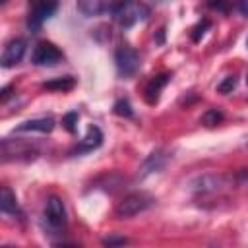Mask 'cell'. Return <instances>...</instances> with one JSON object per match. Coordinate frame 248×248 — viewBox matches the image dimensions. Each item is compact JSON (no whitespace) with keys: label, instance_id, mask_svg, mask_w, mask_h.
<instances>
[{"label":"cell","instance_id":"obj_21","mask_svg":"<svg viewBox=\"0 0 248 248\" xmlns=\"http://www.w3.org/2000/svg\"><path fill=\"white\" fill-rule=\"evenodd\" d=\"M209 6L211 8H217L221 12H227V0H209Z\"/></svg>","mask_w":248,"mask_h":248},{"label":"cell","instance_id":"obj_22","mask_svg":"<svg viewBox=\"0 0 248 248\" xmlns=\"http://www.w3.org/2000/svg\"><path fill=\"white\" fill-rule=\"evenodd\" d=\"M128 240L124 238V236H120V238H105L103 240V244H107V246H114V244H126Z\"/></svg>","mask_w":248,"mask_h":248},{"label":"cell","instance_id":"obj_3","mask_svg":"<svg viewBox=\"0 0 248 248\" xmlns=\"http://www.w3.org/2000/svg\"><path fill=\"white\" fill-rule=\"evenodd\" d=\"M112 16H114V19L120 27H132L138 21H143L149 16V8L140 0H128Z\"/></svg>","mask_w":248,"mask_h":248},{"label":"cell","instance_id":"obj_20","mask_svg":"<svg viewBox=\"0 0 248 248\" xmlns=\"http://www.w3.org/2000/svg\"><path fill=\"white\" fill-rule=\"evenodd\" d=\"M207 27H209V21H207V19H203V23H200V25L194 29V35H192V39H194V41H200V37L205 33L203 29H207Z\"/></svg>","mask_w":248,"mask_h":248},{"label":"cell","instance_id":"obj_4","mask_svg":"<svg viewBox=\"0 0 248 248\" xmlns=\"http://www.w3.org/2000/svg\"><path fill=\"white\" fill-rule=\"evenodd\" d=\"M58 0H29V14H27V27L29 31L37 33L41 25L56 12Z\"/></svg>","mask_w":248,"mask_h":248},{"label":"cell","instance_id":"obj_15","mask_svg":"<svg viewBox=\"0 0 248 248\" xmlns=\"http://www.w3.org/2000/svg\"><path fill=\"white\" fill-rule=\"evenodd\" d=\"M74 85H76V79H74L72 76H64V78H56V79L45 81V83H43V89L58 91V93H66V91L74 89Z\"/></svg>","mask_w":248,"mask_h":248},{"label":"cell","instance_id":"obj_12","mask_svg":"<svg viewBox=\"0 0 248 248\" xmlns=\"http://www.w3.org/2000/svg\"><path fill=\"white\" fill-rule=\"evenodd\" d=\"M52 128H54V120L50 116H43V118H33V120L21 122L16 128V132H43V134H46Z\"/></svg>","mask_w":248,"mask_h":248},{"label":"cell","instance_id":"obj_14","mask_svg":"<svg viewBox=\"0 0 248 248\" xmlns=\"http://www.w3.org/2000/svg\"><path fill=\"white\" fill-rule=\"evenodd\" d=\"M0 209L8 215H21L19 213V207H17V200L16 196L12 194V190L8 186L2 188V198H0Z\"/></svg>","mask_w":248,"mask_h":248},{"label":"cell","instance_id":"obj_8","mask_svg":"<svg viewBox=\"0 0 248 248\" xmlns=\"http://www.w3.org/2000/svg\"><path fill=\"white\" fill-rule=\"evenodd\" d=\"M128 0H78V10L87 16H101V14H114L122 4H126Z\"/></svg>","mask_w":248,"mask_h":248},{"label":"cell","instance_id":"obj_7","mask_svg":"<svg viewBox=\"0 0 248 248\" xmlns=\"http://www.w3.org/2000/svg\"><path fill=\"white\" fill-rule=\"evenodd\" d=\"M62 58H64L62 50L56 45L48 43V41L37 43V46H35V50L31 54V62L35 66H54V64L62 62Z\"/></svg>","mask_w":248,"mask_h":248},{"label":"cell","instance_id":"obj_9","mask_svg":"<svg viewBox=\"0 0 248 248\" xmlns=\"http://www.w3.org/2000/svg\"><path fill=\"white\" fill-rule=\"evenodd\" d=\"M23 54H25V43H23L21 39L10 41V43L4 46V52H2V58H0L2 68H12V66H16L17 62H21Z\"/></svg>","mask_w":248,"mask_h":248},{"label":"cell","instance_id":"obj_19","mask_svg":"<svg viewBox=\"0 0 248 248\" xmlns=\"http://www.w3.org/2000/svg\"><path fill=\"white\" fill-rule=\"evenodd\" d=\"M234 87H236V78H234V76L225 78V81H221V83L217 85V89H219L221 93H229V91H232Z\"/></svg>","mask_w":248,"mask_h":248},{"label":"cell","instance_id":"obj_2","mask_svg":"<svg viewBox=\"0 0 248 248\" xmlns=\"http://www.w3.org/2000/svg\"><path fill=\"white\" fill-rule=\"evenodd\" d=\"M153 205V198L145 192H132L128 196H124L118 205H116V217L118 219H128V217H134L141 211H145L147 207Z\"/></svg>","mask_w":248,"mask_h":248},{"label":"cell","instance_id":"obj_24","mask_svg":"<svg viewBox=\"0 0 248 248\" xmlns=\"http://www.w3.org/2000/svg\"><path fill=\"white\" fill-rule=\"evenodd\" d=\"M6 2H8V0H0V4H6Z\"/></svg>","mask_w":248,"mask_h":248},{"label":"cell","instance_id":"obj_5","mask_svg":"<svg viewBox=\"0 0 248 248\" xmlns=\"http://www.w3.org/2000/svg\"><path fill=\"white\" fill-rule=\"evenodd\" d=\"M114 64L122 78H134L140 70V54L130 46H120L114 52Z\"/></svg>","mask_w":248,"mask_h":248},{"label":"cell","instance_id":"obj_10","mask_svg":"<svg viewBox=\"0 0 248 248\" xmlns=\"http://www.w3.org/2000/svg\"><path fill=\"white\" fill-rule=\"evenodd\" d=\"M169 79H170L169 74H157V76H153L149 79V83L145 85V101L149 105H155L159 101V95L165 89V85L169 83Z\"/></svg>","mask_w":248,"mask_h":248},{"label":"cell","instance_id":"obj_17","mask_svg":"<svg viewBox=\"0 0 248 248\" xmlns=\"http://www.w3.org/2000/svg\"><path fill=\"white\" fill-rule=\"evenodd\" d=\"M114 112L120 114V116H128V118L134 114V110H132V107H130V103L126 99H120V101L114 103Z\"/></svg>","mask_w":248,"mask_h":248},{"label":"cell","instance_id":"obj_11","mask_svg":"<svg viewBox=\"0 0 248 248\" xmlns=\"http://www.w3.org/2000/svg\"><path fill=\"white\" fill-rule=\"evenodd\" d=\"M101 141H103V132L97 126H89L85 138L76 145V149L72 153H87V151H93V149H97L101 145Z\"/></svg>","mask_w":248,"mask_h":248},{"label":"cell","instance_id":"obj_13","mask_svg":"<svg viewBox=\"0 0 248 248\" xmlns=\"http://www.w3.org/2000/svg\"><path fill=\"white\" fill-rule=\"evenodd\" d=\"M167 163V155L163 151H153L141 165V174H151V172H159Z\"/></svg>","mask_w":248,"mask_h":248},{"label":"cell","instance_id":"obj_6","mask_svg":"<svg viewBox=\"0 0 248 248\" xmlns=\"http://www.w3.org/2000/svg\"><path fill=\"white\" fill-rule=\"evenodd\" d=\"M37 157V149L27 143V141H12V140H2V159L10 161V159H17V161H31Z\"/></svg>","mask_w":248,"mask_h":248},{"label":"cell","instance_id":"obj_18","mask_svg":"<svg viewBox=\"0 0 248 248\" xmlns=\"http://www.w3.org/2000/svg\"><path fill=\"white\" fill-rule=\"evenodd\" d=\"M62 124H64V128L70 132V134H74L76 130H78V112H68L64 118H62Z\"/></svg>","mask_w":248,"mask_h":248},{"label":"cell","instance_id":"obj_1","mask_svg":"<svg viewBox=\"0 0 248 248\" xmlns=\"http://www.w3.org/2000/svg\"><path fill=\"white\" fill-rule=\"evenodd\" d=\"M66 207L64 202L56 196H50L45 207V215H43V227L48 234H62L66 229Z\"/></svg>","mask_w":248,"mask_h":248},{"label":"cell","instance_id":"obj_23","mask_svg":"<svg viewBox=\"0 0 248 248\" xmlns=\"http://www.w3.org/2000/svg\"><path fill=\"white\" fill-rule=\"evenodd\" d=\"M236 6H238V12H240V14L248 16V0H238Z\"/></svg>","mask_w":248,"mask_h":248},{"label":"cell","instance_id":"obj_16","mask_svg":"<svg viewBox=\"0 0 248 248\" xmlns=\"http://www.w3.org/2000/svg\"><path fill=\"white\" fill-rule=\"evenodd\" d=\"M223 120V112L221 110H217V108H209V110H205L203 112V116H202V122L205 124V126H217L219 122Z\"/></svg>","mask_w":248,"mask_h":248}]
</instances>
